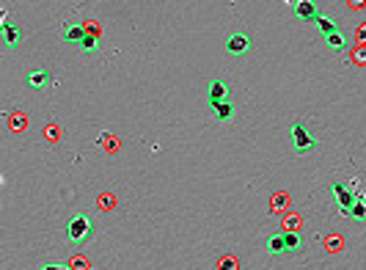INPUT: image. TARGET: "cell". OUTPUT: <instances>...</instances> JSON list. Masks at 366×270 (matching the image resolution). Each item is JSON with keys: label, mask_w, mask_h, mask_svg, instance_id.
<instances>
[{"label": "cell", "mask_w": 366, "mask_h": 270, "mask_svg": "<svg viewBox=\"0 0 366 270\" xmlns=\"http://www.w3.org/2000/svg\"><path fill=\"white\" fill-rule=\"evenodd\" d=\"M91 229H94L91 218H89V215H83V213H77V215H72V218H69L67 235H69V240H85V237L91 235Z\"/></svg>", "instance_id": "cell-2"}, {"label": "cell", "mask_w": 366, "mask_h": 270, "mask_svg": "<svg viewBox=\"0 0 366 270\" xmlns=\"http://www.w3.org/2000/svg\"><path fill=\"white\" fill-rule=\"evenodd\" d=\"M80 47H83V50H94V47H97V36H94V33H89L83 41H80Z\"/></svg>", "instance_id": "cell-16"}, {"label": "cell", "mask_w": 366, "mask_h": 270, "mask_svg": "<svg viewBox=\"0 0 366 270\" xmlns=\"http://www.w3.org/2000/svg\"><path fill=\"white\" fill-rule=\"evenodd\" d=\"M19 41V31L9 23H3V45H17Z\"/></svg>", "instance_id": "cell-11"}, {"label": "cell", "mask_w": 366, "mask_h": 270, "mask_svg": "<svg viewBox=\"0 0 366 270\" xmlns=\"http://www.w3.org/2000/svg\"><path fill=\"white\" fill-rule=\"evenodd\" d=\"M209 113L215 116L218 121H231L234 113H237V108H234V102H215V105H209Z\"/></svg>", "instance_id": "cell-5"}, {"label": "cell", "mask_w": 366, "mask_h": 270, "mask_svg": "<svg viewBox=\"0 0 366 270\" xmlns=\"http://www.w3.org/2000/svg\"><path fill=\"white\" fill-rule=\"evenodd\" d=\"M289 135H292V147H295L297 152H311L314 147H317V138H314L309 133V127H306L303 121H295L289 127Z\"/></svg>", "instance_id": "cell-1"}, {"label": "cell", "mask_w": 366, "mask_h": 270, "mask_svg": "<svg viewBox=\"0 0 366 270\" xmlns=\"http://www.w3.org/2000/svg\"><path fill=\"white\" fill-rule=\"evenodd\" d=\"M284 243H287V248H300L303 240H300L297 232H284Z\"/></svg>", "instance_id": "cell-14"}, {"label": "cell", "mask_w": 366, "mask_h": 270, "mask_svg": "<svg viewBox=\"0 0 366 270\" xmlns=\"http://www.w3.org/2000/svg\"><path fill=\"white\" fill-rule=\"evenodd\" d=\"M350 215L353 218H358V221H366V204L358 199L355 204H353V210H350Z\"/></svg>", "instance_id": "cell-15"}, {"label": "cell", "mask_w": 366, "mask_h": 270, "mask_svg": "<svg viewBox=\"0 0 366 270\" xmlns=\"http://www.w3.org/2000/svg\"><path fill=\"white\" fill-rule=\"evenodd\" d=\"M47 80H50V75H47L45 69H33L31 75H28V83H31L33 89H45V86H47Z\"/></svg>", "instance_id": "cell-10"}, {"label": "cell", "mask_w": 366, "mask_h": 270, "mask_svg": "<svg viewBox=\"0 0 366 270\" xmlns=\"http://www.w3.org/2000/svg\"><path fill=\"white\" fill-rule=\"evenodd\" d=\"M267 248H270V254H281L284 248H287V243H284V235H270V237H267Z\"/></svg>", "instance_id": "cell-12"}, {"label": "cell", "mask_w": 366, "mask_h": 270, "mask_svg": "<svg viewBox=\"0 0 366 270\" xmlns=\"http://www.w3.org/2000/svg\"><path fill=\"white\" fill-rule=\"evenodd\" d=\"M226 99H229V86H226L221 77L209 80V86H207V105H215V102H226Z\"/></svg>", "instance_id": "cell-3"}, {"label": "cell", "mask_w": 366, "mask_h": 270, "mask_svg": "<svg viewBox=\"0 0 366 270\" xmlns=\"http://www.w3.org/2000/svg\"><path fill=\"white\" fill-rule=\"evenodd\" d=\"M331 191H333V196H336V201L341 204V210L350 215V210H353V204H355V201H353V193H350L347 188L341 185V182H333V185H331Z\"/></svg>", "instance_id": "cell-6"}, {"label": "cell", "mask_w": 366, "mask_h": 270, "mask_svg": "<svg viewBox=\"0 0 366 270\" xmlns=\"http://www.w3.org/2000/svg\"><path fill=\"white\" fill-rule=\"evenodd\" d=\"M61 36H63L67 41H77V45H80V41H83L89 33H85V28H83V25L72 23V25H67V28H63V33H61Z\"/></svg>", "instance_id": "cell-9"}, {"label": "cell", "mask_w": 366, "mask_h": 270, "mask_svg": "<svg viewBox=\"0 0 366 270\" xmlns=\"http://www.w3.org/2000/svg\"><path fill=\"white\" fill-rule=\"evenodd\" d=\"M325 45L331 47V50H344V45H347V41H344V33L341 31H336V33H331L325 39Z\"/></svg>", "instance_id": "cell-13"}, {"label": "cell", "mask_w": 366, "mask_h": 270, "mask_svg": "<svg viewBox=\"0 0 366 270\" xmlns=\"http://www.w3.org/2000/svg\"><path fill=\"white\" fill-rule=\"evenodd\" d=\"M314 25H317V33H322V39H328L331 33H336V31H339L336 19H331V17H322V14H319L317 19H314Z\"/></svg>", "instance_id": "cell-8"}, {"label": "cell", "mask_w": 366, "mask_h": 270, "mask_svg": "<svg viewBox=\"0 0 366 270\" xmlns=\"http://www.w3.org/2000/svg\"><path fill=\"white\" fill-rule=\"evenodd\" d=\"M39 270H69V267H63V265H55V262H45Z\"/></svg>", "instance_id": "cell-17"}, {"label": "cell", "mask_w": 366, "mask_h": 270, "mask_svg": "<svg viewBox=\"0 0 366 270\" xmlns=\"http://www.w3.org/2000/svg\"><path fill=\"white\" fill-rule=\"evenodd\" d=\"M295 14L300 19H317V3H311V0H297L295 3Z\"/></svg>", "instance_id": "cell-7"}, {"label": "cell", "mask_w": 366, "mask_h": 270, "mask_svg": "<svg viewBox=\"0 0 366 270\" xmlns=\"http://www.w3.org/2000/svg\"><path fill=\"white\" fill-rule=\"evenodd\" d=\"M248 47H251V39L245 33H229V39H226V50L234 55H243Z\"/></svg>", "instance_id": "cell-4"}]
</instances>
